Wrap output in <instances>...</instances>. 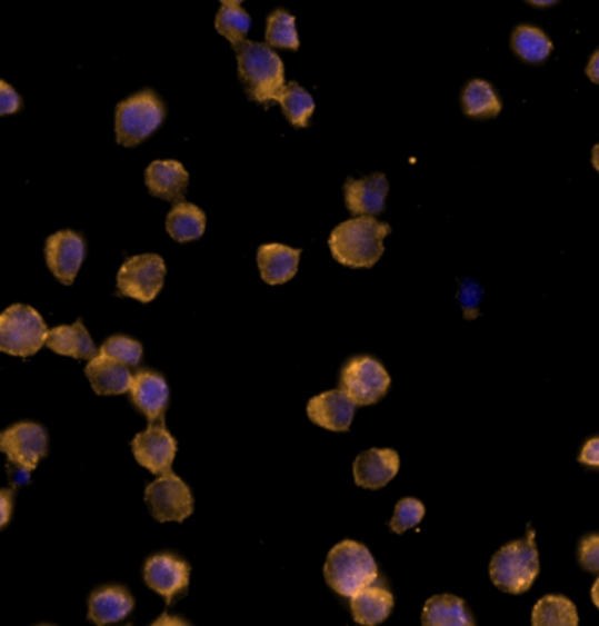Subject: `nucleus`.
<instances>
[{
  "label": "nucleus",
  "instance_id": "nucleus-6",
  "mask_svg": "<svg viewBox=\"0 0 599 626\" xmlns=\"http://www.w3.org/2000/svg\"><path fill=\"white\" fill-rule=\"evenodd\" d=\"M44 320L33 307L11 306L0 315V351L13 357H32L46 345Z\"/></svg>",
  "mask_w": 599,
  "mask_h": 626
},
{
  "label": "nucleus",
  "instance_id": "nucleus-15",
  "mask_svg": "<svg viewBox=\"0 0 599 626\" xmlns=\"http://www.w3.org/2000/svg\"><path fill=\"white\" fill-rule=\"evenodd\" d=\"M133 404L146 418L154 421H163L167 406H169L170 391L166 378L153 370H139L133 376L130 386Z\"/></svg>",
  "mask_w": 599,
  "mask_h": 626
},
{
  "label": "nucleus",
  "instance_id": "nucleus-24",
  "mask_svg": "<svg viewBox=\"0 0 599 626\" xmlns=\"http://www.w3.org/2000/svg\"><path fill=\"white\" fill-rule=\"evenodd\" d=\"M395 598L388 589L367 586L351 597V613L356 623L363 626L379 625L393 610Z\"/></svg>",
  "mask_w": 599,
  "mask_h": 626
},
{
  "label": "nucleus",
  "instance_id": "nucleus-8",
  "mask_svg": "<svg viewBox=\"0 0 599 626\" xmlns=\"http://www.w3.org/2000/svg\"><path fill=\"white\" fill-rule=\"evenodd\" d=\"M391 378L388 370L376 358L356 357L343 367L340 376V390L355 400L356 406H370L379 403L389 390Z\"/></svg>",
  "mask_w": 599,
  "mask_h": 626
},
{
  "label": "nucleus",
  "instance_id": "nucleus-11",
  "mask_svg": "<svg viewBox=\"0 0 599 626\" xmlns=\"http://www.w3.org/2000/svg\"><path fill=\"white\" fill-rule=\"evenodd\" d=\"M190 565L172 553L151 556L144 565L146 585L166 598L167 606L187 594L190 588Z\"/></svg>",
  "mask_w": 599,
  "mask_h": 626
},
{
  "label": "nucleus",
  "instance_id": "nucleus-16",
  "mask_svg": "<svg viewBox=\"0 0 599 626\" xmlns=\"http://www.w3.org/2000/svg\"><path fill=\"white\" fill-rule=\"evenodd\" d=\"M400 470V457L395 449H368L352 465L355 483L365 489L385 488Z\"/></svg>",
  "mask_w": 599,
  "mask_h": 626
},
{
  "label": "nucleus",
  "instance_id": "nucleus-34",
  "mask_svg": "<svg viewBox=\"0 0 599 626\" xmlns=\"http://www.w3.org/2000/svg\"><path fill=\"white\" fill-rule=\"evenodd\" d=\"M579 564L587 573L599 574V534H589L580 539Z\"/></svg>",
  "mask_w": 599,
  "mask_h": 626
},
{
  "label": "nucleus",
  "instance_id": "nucleus-2",
  "mask_svg": "<svg viewBox=\"0 0 599 626\" xmlns=\"http://www.w3.org/2000/svg\"><path fill=\"white\" fill-rule=\"evenodd\" d=\"M239 62V78L244 85L249 99L260 105L278 102L284 88V63L269 47L246 39L236 48Z\"/></svg>",
  "mask_w": 599,
  "mask_h": 626
},
{
  "label": "nucleus",
  "instance_id": "nucleus-7",
  "mask_svg": "<svg viewBox=\"0 0 599 626\" xmlns=\"http://www.w3.org/2000/svg\"><path fill=\"white\" fill-rule=\"evenodd\" d=\"M144 500L149 513L160 523H182L194 510L191 489L172 470L161 474L157 481L146 488Z\"/></svg>",
  "mask_w": 599,
  "mask_h": 626
},
{
  "label": "nucleus",
  "instance_id": "nucleus-44",
  "mask_svg": "<svg viewBox=\"0 0 599 626\" xmlns=\"http://www.w3.org/2000/svg\"><path fill=\"white\" fill-rule=\"evenodd\" d=\"M221 2H223V6H240L244 0H221Z\"/></svg>",
  "mask_w": 599,
  "mask_h": 626
},
{
  "label": "nucleus",
  "instance_id": "nucleus-27",
  "mask_svg": "<svg viewBox=\"0 0 599 626\" xmlns=\"http://www.w3.org/2000/svg\"><path fill=\"white\" fill-rule=\"evenodd\" d=\"M461 102L465 115L470 118H495L501 111L500 97L495 92V88L482 79H473L467 85Z\"/></svg>",
  "mask_w": 599,
  "mask_h": 626
},
{
  "label": "nucleus",
  "instance_id": "nucleus-23",
  "mask_svg": "<svg viewBox=\"0 0 599 626\" xmlns=\"http://www.w3.org/2000/svg\"><path fill=\"white\" fill-rule=\"evenodd\" d=\"M421 623L425 626H473L476 618L468 609L467 602L447 594L426 602Z\"/></svg>",
  "mask_w": 599,
  "mask_h": 626
},
{
  "label": "nucleus",
  "instance_id": "nucleus-32",
  "mask_svg": "<svg viewBox=\"0 0 599 626\" xmlns=\"http://www.w3.org/2000/svg\"><path fill=\"white\" fill-rule=\"evenodd\" d=\"M100 355L120 361L124 366L136 367L142 360V345L130 337L114 336L103 342Z\"/></svg>",
  "mask_w": 599,
  "mask_h": 626
},
{
  "label": "nucleus",
  "instance_id": "nucleus-28",
  "mask_svg": "<svg viewBox=\"0 0 599 626\" xmlns=\"http://www.w3.org/2000/svg\"><path fill=\"white\" fill-rule=\"evenodd\" d=\"M278 102L281 105L282 111H284L286 118L294 125V127H300V129H307L309 127V120L316 111V102L307 92L306 88L300 87V85L291 83L284 85L281 93H279Z\"/></svg>",
  "mask_w": 599,
  "mask_h": 626
},
{
  "label": "nucleus",
  "instance_id": "nucleus-29",
  "mask_svg": "<svg viewBox=\"0 0 599 626\" xmlns=\"http://www.w3.org/2000/svg\"><path fill=\"white\" fill-rule=\"evenodd\" d=\"M512 50L525 62L540 63L552 51V42L547 38L543 30L537 29V27L521 26L513 30Z\"/></svg>",
  "mask_w": 599,
  "mask_h": 626
},
{
  "label": "nucleus",
  "instance_id": "nucleus-17",
  "mask_svg": "<svg viewBox=\"0 0 599 626\" xmlns=\"http://www.w3.org/2000/svg\"><path fill=\"white\" fill-rule=\"evenodd\" d=\"M389 185L385 175L367 176L363 179L349 178L343 185L346 206L352 215L373 216L385 211Z\"/></svg>",
  "mask_w": 599,
  "mask_h": 626
},
{
  "label": "nucleus",
  "instance_id": "nucleus-43",
  "mask_svg": "<svg viewBox=\"0 0 599 626\" xmlns=\"http://www.w3.org/2000/svg\"><path fill=\"white\" fill-rule=\"evenodd\" d=\"M592 166H595V169L599 172V145L592 148Z\"/></svg>",
  "mask_w": 599,
  "mask_h": 626
},
{
  "label": "nucleus",
  "instance_id": "nucleus-20",
  "mask_svg": "<svg viewBox=\"0 0 599 626\" xmlns=\"http://www.w3.org/2000/svg\"><path fill=\"white\" fill-rule=\"evenodd\" d=\"M87 378L90 379L91 388L97 395L109 397V395H123L130 391L133 376L129 366L112 360V358L103 357L99 352L88 364Z\"/></svg>",
  "mask_w": 599,
  "mask_h": 626
},
{
  "label": "nucleus",
  "instance_id": "nucleus-18",
  "mask_svg": "<svg viewBox=\"0 0 599 626\" xmlns=\"http://www.w3.org/2000/svg\"><path fill=\"white\" fill-rule=\"evenodd\" d=\"M146 185L151 196L178 203L184 200L190 176L182 163L176 160H158L146 170Z\"/></svg>",
  "mask_w": 599,
  "mask_h": 626
},
{
  "label": "nucleus",
  "instance_id": "nucleus-21",
  "mask_svg": "<svg viewBox=\"0 0 599 626\" xmlns=\"http://www.w3.org/2000/svg\"><path fill=\"white\" fill-rule=\"evenodd\" d=\"M300 249L284 245H263L258 249V269L267 285H284L297 275Z\"/></svg>",
  "mask_w": 599,
  "mask_h": 626
},
{
  "label": "nucleus",
  "instance_id": "nucleus-31",
  "mask_svg": "<svg viewBox=\"0 0 599 626\" xmlns=\"http://www.w3.org/2000/svg\"><path fill=\"white\" fill-rule=\"evenodd\" d=\"M216 30L237 48L251 30V17L240 6H221L216 17Z\"/></svg>",
  "mask_w": 599,
  "mask_h": 626
},
{
  "label": "nucleus",
  "instance_id": "nucleus-41",
  "mask_svg": "<svg viewBox=\"0 0 599 626\" xmlns=\"http://www.w3.org/2000/svg\"><path fill=\"white\" fill-rule=\"evenodd\" d=\"M591 598H592V604H595V606L598 607L599 609V577L598 579H596L595 585H592Z\"/></svg>",
  "mask_w": 599,
  "mask_h": 626
},
{
  "label": "nucleus",
  "instance_id": "nucleus-37",
  "mask_svg": "<svg viewBox=\"0 0 599 626\" xmlns=\"http://www.w3.org/2000/svg\"><path fill=\"white\" fill-rule=\"evenodd\" d=\"M14 507V489H0V530L11 521Z\"/></svg>",
  "mask_w": 599,
  "mask_h": 626
},
{
  "label": "nucleus",
  "instance_id": "nucleus-13",
  "mask_svg": "<svg viewBox=\"0 0 599 626\" xmlns=\"http://www.w3.org/2000/svg\"><path fill=\"white\" fill-rule=\"evenodd\" d=\"M87 246L83 237L71 230L54 233L46 242V261L54 278L62 285H72L79 269L83 266Z\"/></svg>",
  "mask_w": 599,
  "mask_h": 626
},
{
  "label": "nucleus",
  "instance_id": "nucleus-35",
  "mask_svg": "<svg viewBox=\"0 0 599 626\" xmlns=\"http://www.w3.org/2000/svg\"><path fill=\"white\" fill-rule=\"evenodd\" d=\"M21 99L13 87L0 81V117L20 111Z\"/></svg>",
  "mask_w": 599,
  "mask_h": 626
},
{
  "label": "nucleus",
  "instance_id": "nucleus-39",
  "mask_svg": "<svg viewBox=\"0 0 599 626\" xmlns=\"http://www.w3.org/2000/svg\"><path fill=\"white\" fill-rule=\"evenodd\" d=\"M587 76L591 79L592 83L599 85V50L592 54L591 60H589V66H587Z\"/></svg>",
  "mask_w": 599,
  "mask_h": 626
},
{
  "label": "nucleus",
  "instance_id": "nucleus-40",
  "mask_svg": "<svg viewBox=\"0 0 599 626\" xmlns=\"http://www.w3.org/2000/svg\"><path fill=\"white\" fill-rule=\"evenodd\" d=\"M153 625H188V622H184L182 618H176V616H169V614H163Z\"/></svg>",
  "mask_w": 599,
  "mask_h": 626
},
{
  "label": "nucleus",
  "instance_id": "nucleus-14",
  "mask_svg": "<svg viewBox=\"0 0 599 626\" xmlns=\"http://www.w3.org/2000/svg\"><path fill=\"white\" fill-rule=\"evenodd\" d=\"M356 404L343 390L325 391L310 398L307 416L312 424L331 431H348L355 418Z\"/></svg>",
  "mask_w": 599,
  "mask_h": 626
},
{
  "label": "nucleus",
  "instance_id": "nucleus-4",
  "mask_svg": "<svg viewBox=\"0 0 599 626\" xmlns=\"http://www.w3.org/2000/svg\"><path fill=\"white\" fill-rule=\"evenodd\" d=\"M540 573L535 531L529 528L526 539L505 544L492 556L489 576L498 589L510 595L526 594Z\"/></svg>",
  "mask_w": 599,
  "mask_h": 626
},
{
  "label": "nucleus",
  "instance_id": "nucleus-25",
  "mask_svg": "<svg viewBox=\"0 0 599 626\" xmlns=\"http://www.w3.org/2000/svg\"><path fill=\"white\" fill-rule=\"evenodd\" d=\"M206 212L190 202L174 203L167 216V232L178 242L197 241L206 232Z\"/></svg>",
  "mask_w": 599,
  "mask_h": 626
},
{
  "label": "nucleus",
  "instance_id": "nucleus-42",
  "mask_svg": "<svg viewBox=\"0 0 599 626\" xmlns=\"http://www.w3.org/2000/svg\"><path fill=\"white\" fill-rule=\"evenodd\" d=\"M528 2L538 6V8H547V6H555L559 0H528Z\"/></svg>",
  "mask_w": 599,
  "mask_h": 626
},
{
  "label": "nucleus",
  "instance_id": "nucleus-3",
  "mask_svg": "<svg viewBox=\"0 0 599 626\" xmlns=\"http://www.w3.org/2000/svg\"><path fill=\"white\" fill-rule=\"evenodd\" d=\"M377 577L379 568L372 553L355 540L337 544L325 564V579L340 597H355L361 589L372 586Z\"/></svg>",
  "mask_w": 599,
  "mask_h": 626
},
{
  "label": "nucleus",
  "instance_id": "nucleus-36",
  "mask_svg": "<svg viewBox=\"0 0 599 626\" xmlns=\"http://www.w3.org/2000/svg\"><path fill=\"white\" fill-rule=\"evenodd\" d=\"M579 461L587 467H592V469H599V437H592L583 444Z\"/></svg>",
  "mask_w": 599,
  "mask_h": 626
},
{
  "label": "nucleus",
  "instance_id": "nucleus-10",
  "mask_svg": "<svg viewBox=\"0 0 599 626\" xmlns=\"http://www.w3.org/2000/svg\"><path fill=\"white\" fill-rule=\"evenodd\" d=\"M0 451L9 464L20 467L23 473H32L41 458L48 455V434L38 424H17L0 431Z\"/></svg>",
  "mask_w": 599,
  "mask_h": 626
},
{
  "label": "nucleus",
  "instance_id": "nucleus-9",
  "mask_svg": "<svg viewBox=\"0 0 599 626\" xmlns=\"http://www.w3.org/2000/svg\"><path fill=\"white\" fill-rule=\"evenodd\" d=\"M166 261L160 255H139L129 258L118 272V291L123 297L151 302L157 299L166 281Z\"/></svg>",
  "mask_w": 599,
  "mask_h": 626
},
{
  "label": "nucleus",
  "instance_id": "nucleus-30",
  "mask_svg": "<svg viewBox=\"0 0 599 626\" xmlns=\"http://www.w3.org/2000/svg\"><path fill=\"white\" fill-rule=\"evenodd\" d=\"M267 44L270 48H286V50H298L300 39H298L297 20L293 14L284 9H276L267 20Z\"/></svg>",
  "mask_w": 599,
  "mask_h": 626
},
{
  "label": "nucleus",
  "instance_id": "nucleus-12",
  "mask_svg": "<svg viewBox=\"0 0 599 626\" xmlns=\"http://www.w3.org/2000/svg\"><path fill=\"white\" fill-rule=\"evenodd\" d=\"M133 457L149 473L161 474L169 473L170 467L174 464L176 451H178V443L174 437L163 427V421H154L149 425L148 430L137 434L132 440Z\"/></svg>",
  "mask_w": 599,
  "mask_h": 626
},
{
  "label": "nucleus",
  "instance_id": "nucleus-1",
  "mask_svg": "<svg viewBox=\"0 0 599 626\" xmlns=\"http://www.w3.org/2000/svg\"><path fill=\"white\" fill-rule=\"evenodd\" d=\"M391 227L373 216H358L343 221L330 236L331 255L351 269H370L385 255V239Z\"/></svg>",
  "mask_w": 599,
  "mask_h": 626
},
{
  "label": "nucleus",
  "instance_id": "nucleus-33",
  "mask_svg": "<svg viewBox=\"0 0 599 626\" xmlns=\"http://www.w3.org/2000/svg\"><path fill=\"white\" fill-rule=\"evenodd\" d=\"M426 507L416 498H403L395 507V515L389 521V527L395 534H403L412 527H418L425 518Z\"/></svg>",
  "mask_w": 599,
  "mask_h": 626
},
{
  "label": "nucleus",
  "instance_id": "nucleus-26",
  "mask_svg": "<svg viewBox=\"0 0 599 626\" xmlns=\"http://www.w3.org/2000/svg\"><path fill=\"white\" fill-rule=\"evenodd\" d=\"M531 623L535 626H577L579 613L570 598L547 595L535 604Z\"/></svg>",
  "mask_w": 599,
  "mask_h": 626
},
{
  "label": "nucleus",
  "instance_id": "nucleus-5",
  "mask_svg": "<svg viewBox=\"0 0 599 626\" xmlns=\"http://www.w3.org/2000/svg\"><path fill=\"white\" fill-rule=\"evenodd\" d=\"M163 100L153 90H142L117 108V141L132 148L160 129L166 120Z\"/></svg>",
  "mask_w": 599,
  "mask_h": 626
},
{
  "label": "nucleus",
  "instance_id": "nucleus-19",
  "mask_svg": "<svg viewBox=\"0 0 599 626\" xmlns=\"http://www.w3.org/2000/svg\"><path fill=\"white\" fill-rule=\"evenodd\" d=\"M136 600L123 586H106L97 589L88 602V619L96 625H111L129 618Z\"/></svg>",
  "mask_w": 599,
  "mask_h": 626
},
{
  "label": "nucleus",
  "instance_id": "nucleus-22",
  "mask_svg": "<svg viewBox=\"0 0 599 626\" xmlns=\"http://www.w3.org/2000/svg\"><path fill=\"white\" fill-rule=\"evenodd\" d=\"M46 346L63 357L78 358V360H91L97 357L96 345L81 320L76 321L74 325H62L48 330Z\"/></svg>",
  "mask_w": 599,
  "mask_h": 626
},
{
  "label": "nucleus",
  "instance_id": "nucleus-38",
  "mask_svg": "<svg viewBox=\"0 0 599 626\" xmlns=\"http://www.w3.org/2000/svg\"><path fill=\"white\" fill-rule=\"evenodd\" d=\"M477 291H479V288H477L473 282L467 281L463 288H461V294H459V300L463 304L465 316H467V318H470V311H473L477 307V302H479V297H477L479 294H477Z\"/></svg>",
  "mask_w": 599,
  "mask_h": 626
}]
</instances>
